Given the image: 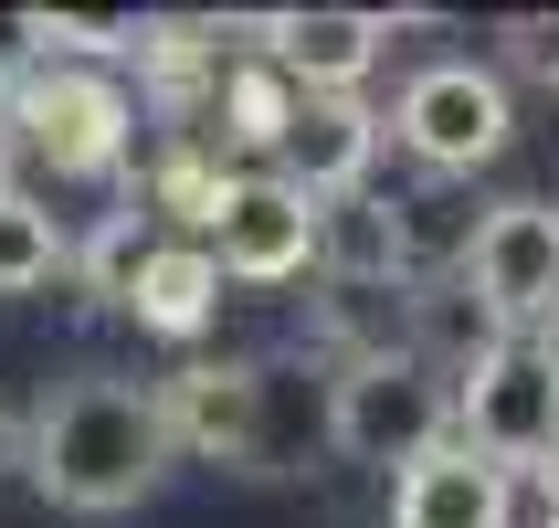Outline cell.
I'll return each instance as SVG.
<instances>
[{
	"label": "cell",
	"mask_w": 559,
	"mask_h": 528,
	"mask_svg": "<svg viewBox=\"0 0 559 528\" xmlns=\"http://www.w3.org/2000/svg\"><path fill=\"white\" fill-rule=\"evenodd\" d=\"M63 265H74V244H63L53 201H32L22 180L0 190V296H32V285H53Z\"/></svg>",
	"instance_id": "cell-16"
},
{
	"label": "cell",
	"mask_w": 559,
	"mask_h": 528,
	"mask_svg": "<svg viewBox=\"0 0 559 528\" xmlns=\"http://www.w3.org/2000/svg\"><path fill=\"white\" fill-rule=\"evenodd\" d=\"M11 127L53 180H117L138 149V106L106 63H32L11 85Z\"/></svg>",
	"instance_id": "cell-3"
},
{
	"label": "cell",
	"mask_w": 559,
	"mask_h": 528,
	"mask_svg": "<svg viewBox=\"0 0 559 528\" xmlns=\"http://www.w3.org/2000/svg\"><path fill=\"white\" fill-rule=\"evenodd\" d=\"M22 466L63 518H127L138 497H158V476L180 466L169 455V423H158V380H117V371L53 380L32 402Z\"/></svg>",
	"instance_id": "cell-1"
},
{
	"label": "cell",
	"mask_w": 559,
	"mask_h": 528,
	"mask_svg": "<svg viewBox=\"0 0 559 528\" xmlns=\"http://www.w3.org/2000/svg\"><path fill=\"white\" fill-rule=\"evenodd\" d=\"M402 265H412V201H380V190L317 201V275H338L348 296H370Z\"/></svg>",
	"instance_id": "cell-12"
},
{
	"label": "cell",
	"mask_w": 559,
	"mask_h": 528,
	"mask_svg": "<svg viewBox=\"0 0 559 528\" xmlns=\"http://www.w3.org/2000/svg\"><path fill=\"white\" fill-rule=\"evenodd\" d=\"M507 63H518V74H538V85H559V22H507Z\"/></svg>",
	"instance_id": "cell-18"
},
{
	"label": "cell",
	"mask_w": 559,
	"mask_h": 528,
	"mask_svg": "<svg viewBox=\"0 0 559 528\" xmlns=\"http://www.w3.org/2000/svg\"><path fill=\"white\" fill-rule=\"evenodd\" d=\"M201 254L222 265V285H296L317 275V201L285 169H233Z\"/></svg>",
	"instance_id": "cell-7"
},
{
	"label": "cell",
	"mask_w": 559,
	"mask_h": 528,
	"mask_svg": "<svg viewBox=\"0 0 559 528\" xmlns=\"http://www.w3.org/2000/svg\"><path fill=\"white\" fill-rule=\"evenodd\" d=\"M296 106H307V95L285 85L264 54H233V63H222V85H212V138H222V149H243L253 169H275Z\"/></svg>",
	"instance_id": "cell-13"
},
{
	"label": "cell",
	"mask_w": 559,
	"mask_h": 528,
	"mask_svg": "<svg viewBox=\"0 0 559 528\" xmlns=\"http://www.w3.org/2000/svg\"><path fill=\"white\" fill-rule=\"evenodd\" d=\"M328 444L348 466H380V476H402L433 444H454V380H443V360H423L412 339L348 349L338 380H328Z\"/></svg>",
	"instance_id": "cell-2"
},
{
	"label": "cell",
	"mask_w": 559,
	"mask_h": 528,
	"mask_svg": "<svg viewBox=\"0 0 559 528\" xmlns=\"http://www.w3.org/2000/svg\"><path fill=\"white\" fill-rule=\"evenodd\" d=\"M465 296L507 339H538L559 317V201H497L465 233Z\"/></svg>",
	"instance_id": "cell-6"
},
{
	"label": "cell",
	"mask_w": 559,
	"mask_h": 528,
	"mask_svg": "<svg viewBox=\"0 0 559 528\" xmlns=\"http://www.w3.org/2000/svg\"><path fill=\"white\" fill-rule=\"evenodd\" d=\"M538 349H549V371H559V317H549V328H538Z\"/></svg>",
	"instance_id": "cell-21"
},
{
	"label": "cell",
	"mask_w": 559,
	"mask_h": 528,
	"mask_svg": "<svg viewBox=\"0 0 559 528\" xmlns=\"http://www.w3.org/2000/svg\"><path fill=\"white\" fill-rule=\"evenodd\" d=\"M454 444L507 476H538L559 444V371L538 339H497L475 371H454Z\"/></svg>",
	"instance_id": "cell-5"
},
{
	"label": "cell",
	"mask_w": 559,
	"mask_h": 528,
	"mask_svg": "<svg viewBox=\"0 0 559 528\" xmlns=\"http://www.w3.org/2000/svg\"><path fill=\"white\" fill-rule=\"evenodd\" d=\"M380 43H391V11H275V22H253V54L296 95H359Z\"/></svg>",
	"instance_id": "cell-9"
},
{
	"label": "cell",
	"mask_w": 559,
	"mask_h": 528,
	"mask_svg": "<svg viewBox=\"0 0 559 528\" xmlns=\"http://www.w3.org/2000/svg\"><path fill=\"white\" fill-rule=\"evenodd\" d=\"M11 169H22V127H11V95H0V190H11Z\"/></svg>",
	"instance_id": "cell-19"
},
{
	"label": "cell",
	"mask_w": 559,
	"mask_h": 528,
	"mask_svg": "<svg viewBox=\"0 0 559 528\" xmlns=\"http://www.w3.org/2000/svg\"><path fill=\"white\" fill-rule=\"evenodd\" d=\"M0 466H11V412H0Z\"/></svg>",
	"instance_id": "cell-22"
},
{
	"label": "cell",
	"mask_w": 559,
	"mask_h": 528,
	"mask_svg": "<svg viewBox=\"0 0 559 528\" xmlns=\"http://www.w3.org/2000/svg\"><path fill=\"white\" fill-rule=\"evenodd\" d=\"M127 317L158 328V339H201V328L222 317V265L201 244H169V233H158V254H148V275H138V296H127Z\"/></svg>",
	"instance_id": "cell-14"
},
{
	"label": "cell",
	"mask_w": 559,
	"mask_h": 528,
	"mask_svg": "<svg viewBox=\"0 0 559 528\" xmlns=\"http://www.w3.org/2000/svg\"><path fill=\"white\" fill-rule=\"evenodd\" d=\"M148 254H158L148 201H117V212L74 244V265H63V275H74V296H85V307H127V296H138V275H148Z\"/></svg>",
	"instance_id": "cell-15"
},
{
	"label": "cell",
	"mask_w": 559,
	"mask_h": 528,
	"mask_svg": "<svg viewBox=\"0 0 559 528\" xmlns=\"http://www.w3.org/2000/svg\"><path fill=\"white\" fill-rule=\"evenodd\" d=\"M158 423H169V455L253 466L264 455V371L253 360H190L158 380Z\"/></svg>",
	"instance_id": "cell-8"
},
{
	"label": "cell",
	"mask_w": 559,
	"mask_h": 528,
	"mask_svg": "<svg viewBox=\"0 0 559 528\" xmlns=\"http://www.w3.org/2000/svg\"><path fill=\"white\" fill-rule=\"evenodd\" d=\"M222 190H233L222 149H212V138H180V149L148 169V190H138V201H148V222H190V244H201V233H212V212H222Z\"/></svg>",
	"instance_id": "cell-17"
},
{
	"label": "cell",
	"mask_w": 559,
	"mask_h": 528,
	"mask_svg": "<svg viewBox=\"0 0 559 528\" xmlns=\"http://www.w3.org/2000/svg\"><path fill=\"white\" fill-rule=\"evenodd\" d=\"M380 127L370 95H307L296 106V127H285V180L307 190V201H348V190H370V159H380Z\"/></svg>",
	"instance_id": "cell-11"
},
{
	"label": "cell",
	"mask_w": 559,
	"mask_h": 528,
	"mask_svg": "<svg viewBox=\"0 0 559 528\" xmlns=\"http://www.w3.org/2000/svg\"><path fill=\"white\" fill-rule=\"evenodd\" d=\"M538 528H559V507H549V518H538Z\"/></svg>",
	"instance_id": "cell-23"
},
{
	"label": "cell",
	"mask_w": 559,
	"mask_h": 528,
	"mask_svg": "<svg viewBox=\"0 0 559 528\" xmlns=\"http://www.w3.org/2000/svg\"><path fill=\"white\" fill-rule=\"evenodd\" d=\"M391 528H518V476L465 444H433L423 466L391 476Z\"/></svg>",
	"instance_id": "cell-10"
},
{
	"label": "cell",
	"mask_w": 559,
	"mask_h": 528,
	"mask_svg": "<svg viewBox=\"0 0 559 528\" xmlns=\"http://www.w3.org/2000/svg\"><path fill=\"white\" fill-rule=\"evenodd\" d=\"M391 138H402L433 180H465V169H486V159L518 138V106H507V74L475 54H433L412 63V85L391 95Z\"/></svg>",
	"instance_id": "cell-4"
},
{
	"label": "cell",
	"mask_w": 559,
	"mask_h": 528,
	"mask_svg": "<svg viewBox=\"0 0 559 528\" xmlns=\"http://www.w3.org/2000/svg\"><path fill=\"white\" fill-rule=\"evenodd\" d=\"M538 486H549V507H559V444H549V466H538Z\"/></svg>",
	"instance_id": "cell-20"
}]
</instances>
